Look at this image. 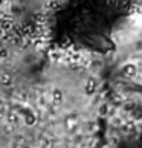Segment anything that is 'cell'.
<instances>
[{
	"label": "cell",
	"mask_w": 142,
	"mask_h": 148,
	"mask_svg": "<svg viewBox=\"0 0 142 148\" xmlns=\"http://www.w3.org/2000/svg\"><path fill=\"white\" fill-rule=\"evenodd\" d=\"M61 31L76 45L98 47L110 34L112 25L127 11L128 0H67Z\"/></svg>",
	"instance_id": "6da1fadb"
}]
</instances>
